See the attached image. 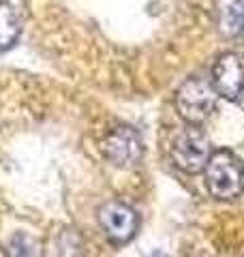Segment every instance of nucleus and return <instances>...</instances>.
<instances>
[{
	"label": "nucleus",
	"instance_id": "1",
	"mask_svg": "<svg viewBox=\"0 0 244 257\" xmlns=\"http://www.w3.org/2000/svg\"><path fill=\"white\" fill-rule=\"evenodd\" d=\"M206 184L218 199H233L244 189V170L238 157L229 150L212 152L206 163Z\"/></svg>",
	"mask_w": 244,
	"mask_h": 257
},
{
	"label": "nucleus",
	"instance_id": "2",
	"mask_svg": "<svg viewBox=\"0 0 244 257\" xmlns=\"http://www.w3.org/2000/svg\"><path fill=\"white\" fill-rule=\"evenodd\" d=\"M176 107L186 122L201 124L216 107V92L203 77H189L176 92Z\"/></svg>",
	"mask_w": 244,
	"mask_h": 257
},
{
	"label": "nucleus",
	"instance_id": "3",
	"mask_svg": "<svg viewBox=\"0 0 244 257\" xmlns=\"http://www.w3.org/2000/svg\"><path fill=\"white\" fill-rule=\"evenodd\" d=\"M210 155V142L203 135V131H199L197 124L186 126L184 131L178 133V138L172 144V159L174 163L180 167L186 174H199L206 167Z\"/></svg>",
	"mask_w": 244,
	"mask_h": 257
},
{
	"label": "nucleus",
	"instance_id": "4",
	"mask_svg": "<svg viewBox=\"0 0 244 257\" xmlns=\"http://www.w3.org/2000/svg\"><path fill=\"white\" fill-rule=\"evenodd\" d=\"M99 225L111 242H129L140 229V214L129 204L107 202L99 208Z\"/></svg>",
	"mask_w": 244,
	"mask_h": 257
},
{
	"label": "nucleus",
	"instance_id": "5",
	"mask_svg": "<svg viewBox=\"0 0 244 257\" xmlns=\"http://www.w3.org/2000/svg\"><path fill=\"white\" fill-rule=\"evenodd\" d=\"M212 88L227 101H240L244 96V60L242 56L227 52L212 67Z\"/></svg>",
	"mask_w": 244,
	"mask_h": 257
},
{
	"label": "nucleus",
	"instance_id": "6",
	"mask_svg": "<svg viewBox=\"0 0 244 257\" xmlns=\"http://www.w3.org/2000/svg\"><path fill=\"white\" fill-rule=\"evenodd\" d=\"M103 152L116 167H133L142 161L144 144L140 133L131 126H118L103 142Z\"/></svg>",
	"mask_w": 244,
	"mask_h": 257
},
{
	"label": "nucleus",
	"instance_id": "7",
	"mask_svg": "<svg viewBox=\"0 0 244 257\" xmlns=\"http://www.w3.org/2000/svg\"><path fill=\"white\" fill-rule=\"evenodd\" d=\"M20 30L18 11L9 3H0V52L11 50L20 37Z\"/></svg>",
	"mask_w": 244,
	"mask_h": 257
},
{
	"label": "nucleus",
	"instance_id": "8",
	"mask_svg": "<svg viewBox=\"0 0 244 257\" xmlns=\"http://www.w3.org/2000/svg\"><path fill=\"white\" fill-rule=\"evenodd\" d=\"M223 30L229 37L244 39V0H231L223 13Z\"/></svg>",
	"mask_w": 244,
	"mask_h": 257
},
{
	"label": "nucleus",
	"instance_id": "9",
	"mask_svg": "<svg viewBox=\"0 0 244 257\" xmlns=\"http://www.w3.org/2000/svg\"><path fill=\"white\" fill-rule=\"evenodd\" d=\"M7 257H43V251H41V244L32 236L24 234V231H18V234H13V238L9 240Z\"/></svg>",
	"mask_w": 244,
	"mask_h": 257
},
{
	"label": "nucleus",
	"instance_id": "10",
	"mask_svg": "<svg viewBox=\"0 0 244 257\" xmlns=\"http://www.w3.org/2000/svg\"><path fill=\"white\" fill-rule=\"evenodd\" d=\"M150 257H167V255H163V253H152Z\"/></svg>",
	"mask_w": 244,
	"mask_h": 257
}]
</instances>
